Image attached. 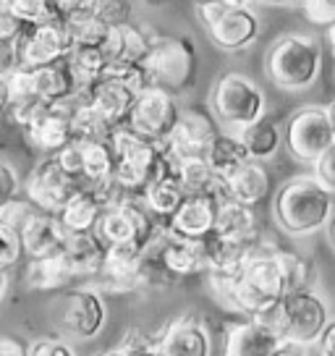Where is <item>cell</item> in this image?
Returning <instances> with one entry per match:
<instances>
[{
  "label": "cell",
  "instance_id": "6da1fadb",
  "mask_svg": "<svg viewBox=\"0 0 335 356\" xmlns=\"http://www.w3.org/2000/svg\"><path fill=\"white\" fill-rule=\"evenodd\" d=\"M275 249L278 246L270 244L259 249L234 275L207 273L215 299L220 301L225 309L241 312L246 317H262L275 309L280 299L288 293Z\"/></svg>",
  "mask_w": 335,
  "mask_h": 356
},
{
  "label": "cell",
  "instance_id": "7a4b0ae2",
  "mask_svg": "<svg viewBox=\"0 0 335 356\" xmlns=\"http://www.w3.org/2000/svg\"><path fill=\"white\" fill-rule=\"evenodd\" d=\"M272 215L288 236H312L333 220V191L314 173L288 178L275 191Z\"/></svg>",
  "mask_w": 335,
  "mask_h": 356
},
{
  "label": "cell",
  "instance_id": "3957f363",
  "mask_svg": "<svg viewBox=\"0 0 335 356\" xmlns=\"http://www.w3.org/2000/svg\"><path fill=\"white\" fill-rule=\"evenodd\" d=\"M111 139L118 152L115 181L131 197H142L155 181L173 173V157L165 142H152L126 123L113 131Z\"/></svg>",
  "mask_w": 335,
  "mask_h": 356
},
{
  "label": "cell",
  "instance_id": "277c9868",
  "mask_svg": "<svg viewBox=\"0 0 335 356\" xmlns=\"http://www.w3.org/2000/svg\"><path fill=\"white\" fill-rule=\"evenodd\" d=\"M322 68V44L312 34H280L265 53V74L283 92L309 89Z\"/></svg>",
  "mask_w": 335,
  "mask_h": 356
},
{
  "label": "cell",
  "instance_id": "5b68a950",
  "mask_svg": "<svg viewBox=\"0 0 335 356\" xmlns=\"http://www.w3.org/2000/svg\"><path fill=\"white\" fill-rule=\"evenodd\" d=\"M0 220L11 222L22 234L24 252L29 259H47V257H58L66 252L68 228L63 225L60 215L42 210L29 197L26 200L13 197V200L3 202Z\"/></svg>",
  "mask_w": 335,
  "mask_h": 356
},
{
  "label": "cell",
  "instance_id": "8992f818",
  "mask_svg": "<svg viewBox=\"0 0 335 356\" xmlns=\"http://www.w3.org/2000/svg\"><path fill=\"white\" fill-rule=\"evenodd\" d=\"M259 320L272 325L288 343H296L302 348L317 346L322 338L325 327L330 323V312L325 299L314 289L288 291L280 304L272 312L262 314Z\"/></svg>",
  "mask_w": 335,
  "mask_h": 356
},
{
  "label": "cell",
  "instance_id": "52a82bcc",
  "mask_svg": "<svg viewBox=\"0 0 335 356\" xmlns=\"http://www.w3.org/2000/svg\"><path fill=\"white\" fill-rule=\"evenodd\" d=\"M194 11L202 22L204 32L210 34L218 47L228 53L246 50L257 42L259 37V16L252 11L249 3L238 0H194Z\"/></svg>",
  "mask_w": 335,
  "mask_h": 356
},
{
  "label": "cell",
  "instance_id": "ba28073f",
  "mask_svg": "<svg viewBox=\"0 0 335 356\" xmlns=\"http://www.w3.org/2000/svg\"><path fill=\"white\" fill-rule=\"evenodd\" d=\"M197 47L183 34H157L147 53V71L152 84L181 95L197 81Z\"/></svg>",
  "mask_w": 335,
  "mask_h": 356
},
{
  "label": "cell",
  "instance_id": "9c48e42d",
  "mask_svg": "<svg viewBox=\"0 0 335 356\" xmlns=\"http://www.w3.org/2000/svg\"><path fill=\"white\" fill-rule=\"evenodd\" d=\"M210 108L220 123L241 129L246 123H254L265 115L268 100L254 79L238 74V71H228L210 89Z\"/></svg>",
  "mask_w": 335,
  "mask_h": 356
},
{
  "label": "cell",
  "instance_id": "30bf717a",
  "mask_svg": "<svg viewBox=\"0 0 335 356\" xmlns=\"http://www.w3.org/2000/svg\"><path fill=\"white\" fill-rule=\"evenodd\" d=\"M286 149L296 163L312 165L335 142V123L330 105H309L286 121Z\"/></svg>",
  "mask_w": 335,
  "mask_h": 356
},
{
  "label": "cell",
  "instance_id": "8fae6325",
  "mask_svg": "<svg viewBox=\"0 0 335 356\" xmlns=\"http://www.w3.org/2000/svg\"><path fill=\"white\" fill-rule=\"evenodd\" d=\"M108 323V307L100 286H79L56 304V325L71 338L92 341Z\"/></svg>",
  "mask_w": 335,
  "mask_h": 356
},
{
  "label": "cell",
  "instance_id": "7c38bea8",
  "mask_svg": "<svg viewBox=\"0 0 335 356\" xmlns=\"http://www.w3.org/2000/svg\"><path fill=\"white\" fill-rule=\"evenodd\" d=\"M179 121L181 108L176 105V95L157 87V84H149L136 95V102L126 126H131L134 131H139L152 142H168Z\"/></svg>",
  "mask_w": 335,
  "mask_h": 356
},
{
  "label": "cell",
  "instance_id": "4fadbf2b",
  "mask_svg": "<svg viewBox=\"0 0 335 356\" xmlns=\"http://www.w3.org/2000/svg\"><path fill=\"white\" fill-rule=\"evenodd\" d=\"M79 189H84V184L76 176H71L56 155L42 157L32 168V173L24 184V191L34 204H40L47 212H56V215L63 212V207Z\"/></svg>",
  "mask_w": 335,
  "mask_h": 356
},
{
  "label": "cell",
  "instance_id": "5bb4252c",
  "mask_svg": "<svg viewBox=\"0 0 335 356\" xmlns=\"http://www.w3.org/2000/svg\"><path fill=\"white\" fill-rule=\"evenodd\" d=\"M223 354L231 356H265V354H296L302 346L288 343L283 335L259 317L225 323L223 327Z\"/></svg>",
  "mask_w": 335,
  "mask_h": 356
},
{
  "label": "cell",
  "instance_id": "9a60e30c",
  "mask_svg": "<svg viewBox=\"0 0 335 356\" xmlns=\"http://www.w3.org/2000/svg\"><path fill=\"white\" fill-rule=\"evenodd\" d=\"M225 200V189L204 191V194H189L173 218L165 220L168 234L183 236V238H204L215 231L220 204Z\"/></svg>",
  "mask_w": 335,
  "mask_h": 356
},
{
  "label": "cell",
  "instance_id": "2e32d148",
  "mask_svg": "<svg viewBox=\"0 0 335 356\" xmlns=\"http://www.w3.org/2000/svg\"><path fill=\"white\" fill-rule=\"evenodd\" d=\"M220 134L215 118L202 108H189L181 111V121L176 123V129L168 139V152L170 157H207L210 145L215 142V136Z\"/></svg>",
  "mask_w": 335,
  "mask_h": 356
},
{
  "label": "cell",
  "instance_id": "e0dca14e",
  "mask_svg": "<svg viewBox=\"0 0 335 356\" xmlns=\"http://www.w3.org/2000/svg\"><path fill=\"white\" fill-rule=\"evenodd\" d=\"M26 142L45 152L56 155L74 139V118H71V100L66 102H50L45 111L40 113L34 121H29L22 129Z\"/></svg>",
  "mask_w": 335,
  "mask_h": 356
},
{
  "label": "cell",
  "instance_id": "ac0fdd59",
  "mask_svg": "<svg viewBox=\"0 0 335 356\" xmlns=\"http://www.w3.org/2000/svg\"><path fill=\"white\" fill-rule=\"evenodd\" d=\"M74 26L60 19V22L40 24L37 32L32 34V40L19 50V66L24 68H37L56 63L60 58H68L74 53Z\"/></svg>",
  "mask_w": 335,
  "mask_h": 356
},
{
  "label": "cell",
  "instance_id": "d6986e66",
  "mask_svg": "<svg viewBox=\"0 0 335 356\" xmlns=\"http://www.w3.org/2000/svg\"><path fill=\"white\" fill-rule=\"evenodd\" d=\"M213 351V335L197 314H181L157 333V354L207 356Z\"/></svg>",
  "mask_w": 335,
  "mask_h": 356
},
{
  "label": "cell",
  "instance_id": "ffe728a7",
  "mask_svg": "<svg viewBox=\"0 0 335 356\" xmlns=\"http://www.w3.org/2000/svg\"><path fill=\"white\" fill-rule=\"evenodd\" d=\"M160 254L179 278L210 273V241H207V236L204 238H183V236L168 234L165 225V231L160 236Z\"/></svg>",
  "mask_w": 335,
  "mask_h": 356
},
{
  "label": "cell",
  "instance_id": "44dd1931",
  "mask_svg": "<svg viewBox=\"0 0 335 356\" xmlns=\"http://www.w3.org/2000/svg\"><path fill=\"white\" fill-rule=\"evenodd\" d=\"M136 95L139 89H134L131 84H126L123 79L115 76H100L90 89H87V100L100 111V115L111 123L113 129H118L129 121L131 115V108L136 102Z\"/></svg>",
  "mask_w": 335,
  "mask_h": 356
},
{
  "label": "cell",
  "instance_id": "7402d4cb",
  "mask_svg": "<svg viewBox=\"0 0 335 356\" xmlns=\"http://www.w3.org/2000/svg\"><path fill=\"white\" fill-rule=\"evenodd\" d=\"M225 197L246 204H259L270 194V173L262 165V160L246 157L244 163H238L234 170H228L223 176Z\"/></svg>",
  "mask_w": 335,
  "mask_h": 356
},
{
  "label": "cell",
  "instance_id": "603a6c76",
  "mask_svg": "<svg viewBox=\"0 0 335 356\" xmlns=\"http://www.w3.org/2000/svg\"><path fill=\"white\" fill-rule=\"evenodd\" d=\"M68 262L74 267L76 278H97L108 259V244L100 238L97 231H81V234H68L66 252Z\"/></svg>",
  "mask_w": 335,
  "mask_h": 356
},
{
  "label": "cell",
  "instance_id": "cb8c5ba5",
  "mask_svg": "<svg viewBox=\"0 0 335 356\" xmlns=\"http://www.w3.org/2000/svg\"><path fill=\"white\" fill-rule=\"evenodd\" d=\"M213 234L223 236V238H236V241H259V220L254 204L231 200L225 197L220 204V215H218V225Z\"/></svg>",
  "mask_w": 335,
  "mask_h": 356
},
{
  "label": "cell",
  "instance_id": "d4e9b609",
  "mask_svg": "<svg viewBox=\"0 0 335 356\" xmlns=\"http://www.w3.org/2000/svg\"><path fill=\"white\" fill-rule=\"evenodd\" d=\"M76 280V273L66 254L32 259L26 270V286L32 291H63Z\"/></svg>",
  "mask_w": 335,
  "mask_h": 356
},
{
  "label": "cell",
  "instance_id": "484cf974",
  "mask_svg": "<svg viewBox=\"0 0 335 356\" xmlns=\"http://www.w3.org/2000/svg\"><path fill=\"white\" fill-rule=\"evenodd\" d=\"M238 136H241V142H244L249 157L262 160V163L278 155L280 145H286V136L280 131V126L272 121V118H268V115L257 118L254 123L241 126V129H238Z\"/></svg>",
  "mask_w": 335,
  "mask_h": 356
},
{
  "label": "cell",
  "instance_id": "4316f807",
  "mask_svg": "<svg viewBox=\"0 0 335 356\" xmlns=\"http://www.w3.org/2000/svg\"><path fill=\"white\" fill-rule=\"evenodd\" d=\"M111 136L108 139H84V186H97V184L115 178L118 152H115Z\"/></svg>",
  "mask_w": 335,
  "mask_h": 356
},
{
  "label": "cell",
  "instance_id": "83f0119b",
  "mask_svg": "<svg viewBox=\"0 0 335 356\" xmlns=\"http://www.w3.org/2000/svg\"><path fill=\"white\" fill-rule=\"evenodd\" d=\"M102 212H105V204L97 197V191L84 186L79 189L71 202H68L63 212H60V220L68 228V234H81V231H95L97 222H100Z\"/></svg>",
  "mask_w": 335,
  "mask_h": 356
},
{
  "label": "cell",
  "instance_id": "f1b7e54d",
  "mask_svg": "<svg viewBox=\"0 0 335 356\" xmlns=\"http://www.w3.org/2000/svg\"><path fill=\"white\" fill-rule=\"evenodd\" d=\"M173 173L181 181L186 194H204V191L223 189V176L213 168L207 157H176Z\"/></svg>",
  "mask_w": 335,
  "mask_h": 356
},
{
  "label": "cell",
  "instance_id": "f546056e",
  "mask_svg": "<svg viewBox=\"0 0 335 356\" xmlns=\"http://www.w3.org/2000/svg\"><path fill=\"white\" fill-rule=\"evenodd\" d=\"M186 197H189V194H186V189L181 186V181L176 178V173H168V176H163L160 181H155V184H152V186L142 194L145 204L155 212L163 222L173 218V212L183 204V200H186Z\"/></svg>",
  "mask_w": 335,
  "mask_h": 356
},
{
  "label": "cell",
  "instance_id": "4dcf8cb0",
  "mask_svg": "<svg viewBox=\"0 0 335 356\" xmlns=\"http://www.w3.org/2000/svg\"><path fill=\"white\" fill-rule=\"evenodd\" d=\"M275 257H278L283 278H286V289H314V283H317V265H314L312 259H307L304 254H296V252H286V249H275Z\"/></svg>",
  "mask_w": 335,
  "mask_h": 356
},
{
  "label": "cell",
  "instance_id": "1f68e13d",
  "mask_svg": "<svg viewBox=\"0 0 335 356\" xmlns=\"http://www.w3.org/2000/svg\"><path fill=\"white\" fill-rule=\"evenodd\" d=\"M246 157H249V152H246L241 136L223 131L215 136V142L210 145V152H207V160L213 163V168L220 176H225L228 170H234L238 163H244Z\"/></svg>",
  "mask_w": 335,
  "mask_h": 356
},
{
  "label": "cell",
  "instance_id": "d6a6232c",
  "mask_svg": "<svg viewBox=\"0 0 335 356\" xmlns=\"http://www.w3.org/2000/svg\"><path fill=\"white\" fill-rule=\"evenodd\" d=\"M37 32V24L22 19L19 13H13L11 8L0 6V42L8 50H22L24 44L32 40V34Z\"/></svg>",
  "mask_w": 335,
  "mask_h": 356
},
{
  "label": "cell",
  "instance_id": "836d02e7",
  "mask_svg": "<svg viewBox=\"0 0 335 356\" xmlns=\"http://www.w3.org/2000/svg\"><path fill=\"white\" fill-rule=\"evenodd\" d=\"M0 6L3 8H11L13 13H19L22 19L37 24V26L63 19L58 0H0Z\"/></svg>",
  "mask_w": 335,
  "mask_h": 356
},
{
  "label": "cell",
  "instance_id": "e575fe53",
  "mask_svg": "<svg viewBox=\"0 0 335 356\" xmlns=\"http://www.w3.org/2000/svg\"><path fill=\"white\" fill-rule=\"evenodd\" d=\"M108 354H157V333H147L142 327H129Z\"/></svg>",
  "mask_w": 335,
  "mask_h": 356
},
{
  "label": "cell",
  "instance_id": "d590c367",
  "mask_svg": "<svg viewBox=\"0 0 335 356\" xmlns=\"http://www.w3.org/2000/svg\"><path fill=\"white\" fill-rule=\"evenodd\" d=\"M0 238H3V249H0V270H11L24 252V241H22V234L13 228L11 222H3L0 220Z\"/></svg>",
  "mask_w": 335,
  "mask_h": 356
},
{
  "label": "cell",
  "instance_id": "8d00e7d4",
  "mask_svg": "<svg viewBox=\"0 0 335 356\" xmlns=\"http://www.w3.org/2000/svg\"><path fill=\"white\" fill-rule=\"evenodd\" d=\"M105 0H58L60 6V13L68 24H79L87 22V19H95L100 16V8Z\"/></svg>",
  "mask_w": 335,
  "mask_h": 356
},
{
  "label": "cell",
  "instance_id": "74e56055",
  "mask_svg": "<svg viewBox=\"0 0 335 356\" xmlns=\"http://www.w3.org/2000/svg\"><path fill=\"white\" fill-rule=\"evenodd\" d=\"M302 8L307 13V19L317 26H330L335 22L333 0H302Z\"/></svg>",
  "mask_w": 335,
  "mask_h": 356
},
{
  "label": "cell",
  "instance_id": "f35d334b",
  "mask_svg": "<svg viewBox=\"0 0 335 356\" xmlns=\"http://www.w3.org/2000/svg\"><path fill=\"white\" fill-rule=\"evenodd\" d=\"M312 173L335 194V142L312 163Z\"/></svg>",
  "mask_w": 335,
  "mask_h": 356
},
{
  "label": "cell",
  "instance_id": "ab89813d",
  "mask_svg": "<svg viewBox=\"0 0 335 356\" xmlns=\"http://www.w3.org/2000/svg\"><path fill=\"white\" fill-rule=\"evenodd\" d=\"M74 354V346L66 341H58V338H40L29 343V356H71Z\"/></svg>",
  "mask_w": 335,
  "mask_h": 356
},
{
  "label": "cell",
  "instance_id": "60d3db41",
  "mask_svg": "<svg viewBox=\"0 0 335 356\" xmlns=\"http://www.w3.org/2000/svg\"><path fill=\"white\" fill-rule=\"evenodd\" d=\"M131 3L129 0H105L100 8V19L111 24H123L131 22Z\"/></svg>",
  "mask_w": 335,
  "mask_h": 356
},
{
  "label": "cell",
  "instance_id": "b9f144b4",
  "mask_svg": "<svg viewBox=\"0 0 335 356\" xmlns=\"http://www.w3.org/2000/svg\"><path fill=\"white\" fill-rule=\"evenodd\" d=\"M0 170H3V202L13 200L16 191L22 189V178H19L11 160H3V168H0Z\"/></svg>",
  "mask_w": 335,
  "mask_h": 356
},
{
  "label": "cell",
  "instance_id": "7bdbcfd3",
  "mask_svg": "<svg viewBox=\"0 0 335 356\" xmlns=\"http://www.w3.org/2000/svg\"><path fill=\"white\" fill-rule=\"evenodd\" d=\"M0 354L3 356H29V346H24L22 341H13L11 335L0 338Z\"/></svg>",
  "mask_w": 335,
  "mask_h": 356
},
{
  "label": "cell",
  "instance_id": "ee69618b",
  "mask_svg": "<svg viewBox=\"0 0 335 356\" xmlns=\"http://www.w3.org/2000/svg\"><path fill=\"white\" fill-rule=\"evenodd\" d=\"M317 351L325 356H335V323H327L322 338L317 341Z\"/></svg>",
  "mask_w": 335,
  "mask_h": 356
},
{
  "label": "cell",
  "instance_id": "f6af8a7d",
  "mask_svg": "<svg viewBox=\"0 0 335 356\" xmlns=\"http://www.w3.org/2000/svg\"><path fill=\"white\" fill-rule=\"evenodd\" d=\"M325 40H327V44H330V50H333V56H335V22L325 29Z\"/></svg>",
  "mask_w": 335,
  "mask_h": 356
},
{
  "label": "cell",
  "instance_id": "bcb514c9",
  "mask_svg": "<svg viewBox=\"0 0 335 356\" xmlns=\"http://www.w3.org/2000/svg\"><path fill=\"white\" fill-rule=\"evenodd\" d=\"M327 236H330V244H333V249H335V218L330 220V225H327Z\"/></svg>",
  "mask_w": 335,
  "mask_h": 356
},
{
  "label": "cell",
  "instance_id": "7dc6e473",
  "mask_svg": "<svg viewBox=\"0 0 335 356\" xmlns=\"http://www.w3.org/2000/svg\"><path fill=\"white\" fill-rule=\"evenodd\" d=\"M257 3H265V6H286L291 0H257Z\"/></svg>",
  "mask_w": 335,
  "mask_h": 356
},
{
  "label": "cell",
  "instance_id": "c3c4849f",
  "mask_svg": "<svg viewBox=\"0 0 335 356\" xmlns=\"http://www.w3.org/2000/svg\"><path fill=\"white\" fill-rule=\"evenodd\" d=\"M145 3H149V6H165L170 0H145Z\"/></svg>",
  "mask_w": 335,
  "mask_h": 356
},
{
  "label": "cell",
  "instance_id": "681fc988",
  "mask_svg": "<svg viewBox=\"0 0 335 356\" xmlns=\"http://www.w3.org/2000/svg\"><path fill=\"white\" fill-rule=\"evenodd\" d=\"M330 113H333V123H335V102H330Z\"/></svg>",
  "mask_w": 335,
  "mask_h": 356
},
{
  "label": "cell",
  "instance_id": "f907efd6",
  "mask_svg": "<svg viewBox=\"0 0 335 356\" xmlns=\"http://www.w3.org/2000/svg\"><path fill=\"white\" fill-rule=\"evenodd\" d=\"M238 3H252V0H238Z\"/></svg>",
  "mask_w": 335,
  "mask_h": 356
},
{
  "label": "cell",
  "instance_id": "816d5d0a",
  "mask_svg": "<svg viewBox=\"0 0 335 356\" xmlns=\"http://www.w3.org/2000/svg\"><path fill=\"white\" fill-rule=\"evenodd\" d=\"M333 6H335V0H333Z\"/></svg>",
  "mask_w": 335,
  "mask_h": 356
}]
</instances>
